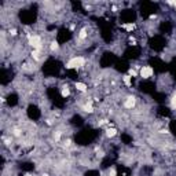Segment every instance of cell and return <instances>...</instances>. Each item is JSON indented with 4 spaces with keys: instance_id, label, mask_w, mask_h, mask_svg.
Segmentation results:
<instances>
[{
    "instance_id": "obj_1",
    "label": "cell",
    "mask_w": 176,
    "mask_h": 176,
    "mask_svg": "<svg viewBox=\"0 0 176 176\" xmlns=\"http://www.w3.org/2000/svg\"><path fill=\"white\" fill-rule=\"evenodd\" d=\"M85 58L84 56H73L66 62V69H78L81 66H84Z\"/></svg>"
},
{
    "instance_id": "obj_2",
    "label": "cell",
    "mask_w": 176,
    "mask_h": 176,
    "mask_svg": "<svg viewBox=\"0 0 176 176\" xmlns=\"http://www.w3.org/2000/svg\"><path fill=\"white\" fill-rule=\"evenodd\" d=\"M29 37V46L33 47V50H43V40L40 36L33 35V36H28Z\"/></svg>"
},
{
    "instance_id": "obj_3",
    "label": "cell",
    "mask_w": 176,
    "mask_h": 176,
    "mask_svg": "<svg viewBox=\"0 0 176 176\" xmlns=\"http://www.w3.org/2000/svg\"><path fill=\"white\" fill-rule=\"evenodd\" d=\"M139 74H140L142 78H150V77H153V74H154V69L151 66H142Z\"/></svg>"
},
{
    "instance_id": "obj_4",
    "label": "cell",
    "mask_w": 176,
    "mask_h": 176,
    "mask_svg": "<svg viewBox=\"0 0 176 176\" xmlns=\"http://www.w3.org/2000/svg\"><path fill=\"white\" fill-rule=\"evenodd\" d=\"M135 105H136V98L135 96H127L125 98V100H124V107L125 109H133L135 107Z\"/></svg>"
},
{
    "instance_id": "obj_5",
    "label": "cell",
    "mask_w": 176,
    "mask_h": 176,
    "mask_svg": "<svg viewBox=\"0 0 176 176\" xmlns=\"http://www.w3.org/2000/svg\"><path fill=\"white\" fill-rule=\"evenodd\" d=\"M74 87H76V90L78 92H87V88H88L84 83H80V81H78V83H76V84H74Z\"/></svg>"
},
{
    "instance_id": "obj_6",
    "label": "cell",
    "mask_w": 176,
    "mask_h": 176,
    "mask_svg": "<svg viewBox=\"0 0 176 176\" xmlns=\"http://www.w3.org/2000/svg\"><path fill=\"white\" fill-rule=\"evenodd\" d=\"M61 95H62V98H68L70 95V90H69V87L68 85H63L61 88Z\"/></svg>"
},
{
    "instance_id": "obj_7",
    "label": "cell",
    "mask_w": 176,
    "mask_h": 176,
    "mask_svg": "<svg viewBox=\"0 0 176 176\" xmlns=\"http://www.w3.org/2000/svg\"><path fill=\"white\" fill-rule=\"evenodd\" d=\"M105 135H106L107 138H114L116 135H117V130L116 128H107Z\"/></svg>"
},
{
    "instance_id": "obj_8",
    "label": "cell",
    "mask_w": 176,
    "mask_h": 176,
    "mask_svg": "<svg viewBox=\"0 0 176 176\" xmlns=\"http://www.w3.org/2000/svg\"><path fill=\"white\" fill-rule=\"evenodd\" d=\"M32 58L35 61H40V58H41V50H33L32 51Z\"/></svg>"
},
{
    "instance_id": "obj_9",
    "label": "cell",
    "mask_w": 176,
    "mask_h": 176,
    "mask_svg": "<svg viewBox=\"0 0 176 176\" xmlns=\"http://www.w3.org/2000/svg\"><path fill=\"white\" fill-rule=\"evenodd\" d=\"M50 50H51L52 52H56V51L59 50V43L55 41V40H52V41L50 43Z\"/></svg>"
},
{
    "instance_id": "obj_10",
    "label": "cell",
    "mask_w": 176,
    "mask_h": 176,
    "mask_svg": "<svg viewBox=\"0 0 176 176\" xmlns=\"http://www.w3.org/2000/svg\"><path fill=\"white\" fill-rule=\"evenodd\" d=\"M83 110H84L85 113H92L94 112V106H92L91 102H87L84 106H83Z\"/></svg>"
},
{
    "instance_id": "obj_11",
    "label": "cell",
    "mask_w": 176,
    "mask_h": 176,
    "mask_svg": "<svg viewBox=\"0 0 176 176\" xmlns=\"http://www.w3.org/2000/svg\"><path fill=\"white\" fill-rule=\"evenodd\" d=\"M123 29H125V31H128V32H132L133 29H135V23H123Z\"/></svg>"
},
{
    "instance_id": "obj_12",
    "label": "cell",
    "mask_w": 176,
    "mask_h": 176,
    "mask_svg": "<svg viewBox=\"0 0 176 176\" xmlns=\"http://www.w3.org/2000/svg\"><path fill=\"white\" fill-rule=\"evenodd\" d=\"M87 36H88L87 29H85V28H83V29L80 31V33H78V40H84V39H87Z\"/></svg>"
},
{
    "instance_id": "obj_13",
    "label": "cell",
    "mask_w": 176,
    "mask_h": 176,
    "mask_svg": "<svg viewBox=\"0 0 176 176\" xmlns=\"http://www.w3.org/2000/svg\"><path fill=\"white\" fill-rule=\"evenodd\" d=\"M123 81H124V84L127 85V87H131V85H132V81H131L130 74H125V76L123 77Z\"/></svg>"
},
{
    "instance_id": "obj_14",
    "label": "cell",
    "mask_w": 176,
    "mask_h": 176,
    "mask_svg": "<svg viewBox=\"0 0 176 176\" xmlns=\"http://www.w3.org/2000/svg\"><path fill=\"white\" fill-rule=\"evenodd\" d=\"M61 136H62L61 131H55V132L52 133V138H54V140H55V142H59V140H61Z\"/></svg>"
},
{
    "instance_id": "obj_15",
    "label": "cell",
    "mask_w": 176,
    "mask_h": 176,
    "mask_svg": "<svg viewBox=\"0 0 176 176\" xmlns=\"http://www.w3.org/2000/svg\"><path fill=\"white\" fill-rule=\"evenodd\" d=\"M171 106L173 110H176V91L173 92V95H172V98H171Z\"/></svg>"
},
{
    "instance_id": "obj_16",
    "label": "cell",
    "mask_w": 176,
    "mask_h": 176,
    "mask_svg": "<svg viewBox=\"0 0 176 176\" xmlns=\"http://www.w3.org/2000/svg\"><path fill=\"white\" fill-rule=\"evenodd\" d=\"M128 74H130L131 77H132V76L135 77V76H138L139 73H138V70H136V69H130V72H128Z\"/></svg>"
},
{
    "instance_id": "obj_17",
    "label": "cell",
    "mask_w": 176,
    "mask_h": 176,
    "mask_svg": "<svg viewBox=\"0 0 176 176\" xmlns=\"http://www.w3.org/2000/svg\"><path fill=\"white\" fill-rule=\"evenodd\" d=\"M72 146V140L68 139V140H65V143H63V147H70Z\"/></svg>"
},
{
    "instance_id": "obj_18",
    "label": "cell",
    "mask_w": 176,
    "mask_h": 176,
    "mask_svg": "<svg viewBox=\"0 0 176 176\" xmlns=\"http://www.w3.org/2000/svg\"><path fill=\"white\" fill-rule=\"evenodd\" d=\"M13 132H14V136H21V130L15 128V130L13 131Z\"/></svg>"
},
{
    "instance_id": "obj_19",
    "label": "cell",
    "mask_w": 176,
    "mask_h": 176,
    "mask_svg": "<svg viewBox=\"0 0 176 176\" xmlns=\"http://www.w3.org/2000/svg\"><path fill=\"white\" fill-rule=\"evenodd\" d=\"M109 176H116V169L112 168L110 171H109Z\"/></svg>"
},
{
    "instance_id": "obj_20",
    "label": "cell",
    "mask_w": 176,
    "mask_h": 176,
    "mask_svg": "<svg viewBox=\"0 0 176 176\" xmlns=\"http://www.w3.org/2000/svg\"><path fill=\"white\" fill-rule=\"evenodd\" d=\"M10 35H11V36H15V35H17V29H10Z\"/></svg>"
},
{
    "instance_id": "obj_21",
    "label": "cell",
    "mask_w": 176,
    "mask_h": 176,
    "mask_svg": "<svg viewBox=\"0 0 176 176\" xmlns=\"http://www.w3.org/2000/svg\"><path fill=\"white\" fill-rule=\"evenodd\" d=\"M40 176H50V175H48V173H41Z\"/></svg>"
},
{
    "instance_id": "obj_22",
    "label": "cell",
    "mask_w": 176,
    "mask_h": 176,
    "mask_svg": "<svg viewBox=\"0 0 176 176\" xmlns=\"http://www.w3.org/2000/svg\"><path fill=\"white\" fill-rule=\"evenodd\" d=\"M25 176H33V175H31V173H26V175H25Z\"/></svg>"
}]
</instances>
